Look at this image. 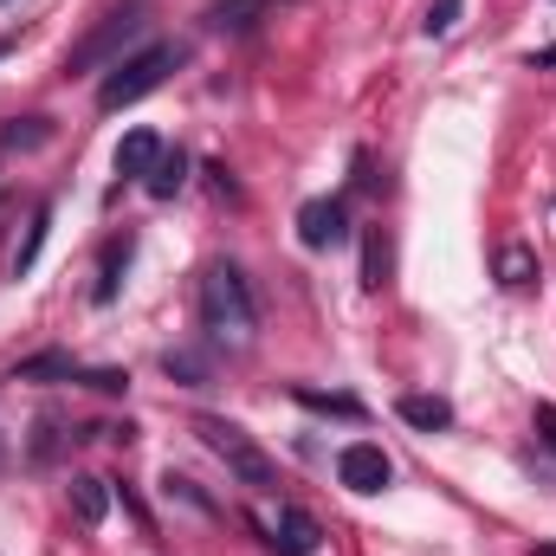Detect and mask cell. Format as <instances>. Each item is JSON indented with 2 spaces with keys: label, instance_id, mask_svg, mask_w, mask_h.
Here are the masks:
<instances>
[{
  "label": "cell",
  "instance_id": "cell-21",
  "mask_svg": "<svg viewBox=\"0 0 556 556\" xmlns=\"http://www.w3.org/2000/svg\"><path fill=\"white\" fill-rule=\"evenodd\" d=\"M162 369H168V376H181V382H194V389L207 382V363H201V356H188V350H168V363H162Z\"/></svg>",
  "mask_w": 556,
  "mask_h": 556
},
{
  "label": "cell",
  "instance_id": "cell-18",
  "mask_svg": "<svg viewBox=\"0 0 556 556\" xmlns=\"http://www.w3.org/2000/svg\"><path fill=\"white\" fill-rule=\"evenodd\" d=\"M52 130H46V117H20V124H7L0 130V149H33V142H46Z\"/></svg>",
  "mask_w": 556,
  "mask_h": 556
},
{
  "label": "cell",
  "instance_id": "cell-7",
  "mask_svg": "<svg viewBox=\"0 0 556 556\" xmlns=\"http://www.w3.org/2000/svg\"><path fill=\"white\" fill-rule=\"evenodd\" d=\"M155 162H162V137H155V130H130V137L117 142V175L149 181V175H155Z\"/></svg>",
  "mask_w": 556,
  "mask_h": 556
},
{
  "label": "cell",
  "instance_id": "cell-12",
  "mask_svg": "<svg viewBox=\"0 0 556 556\" xmlns=\"http://www.w3.org/2000/svg\"><path fill=\"white\" fill-rule=\"evenodd\" d=\"M72 511H78V525L91 531V525H104V479H72Z\"/></svg>",
  "mask_w": 556,
  "mask_h": 556
},
{
  "label": "cell",
  "instance_id": "cell-9",
  "mask_svg": "<svg viewBox=\"0 0 556 556\" xmlns=\"http://www.w3.org/2000/svg\"><path fill=\"white\" fill-rule=\"evenodd\" d=\"M273 7L278 0H220V7H207V26H214V33H247V26H260Z\"/></svg>",
  "mask_w": 556,
  "mask_h": 556
},
{
  "label": "cell",
  "instance_id": "cell-22",
  "mask_svg": "<svg viewBox=\"0 0 556 556\" xmlns=\"http://www.w3.org/2000/svg\"><path fill=\"white\" fill-rule=\"evenodd\" d=\"M538 427H544V440H551V446H556V408H551V402L538 408Z\"/></svg>",
  "mask_w": 556,
  "mask_h": 556
},
{
  "label": "cell",
  "instance_id": "cell-5",
  "mask_svg": "<svg viewBox=\"0 0 556 556\" xmlns=\"http://www.w3.org/2000/svg\"><path fill=\"white\" fill-rule=\"evenodd\" d=\"M343 233H350V214H343V201H304V207H298V240H304L311 253L337 247Z\"/></svg>",
  "mask_w": 556,
  "mask_h": 556
},
{
  "label": "cell",
  "instance_id": "cell-19",
  "mask_svg": "<svg viewBox=\"0 0 556 556\" xmlns=\"http://www.w3.org/2000/svg\"><path fill=\"white\" fill-rule=\"evenodd\" d=\"M46 376H78V363L72 356H33V363H20V382H46Z\"/></svg>",
  "mask_w": 556,
  "mask_h": 556
},
{
  "label": "cell",
  "instance_id": "cell-6",
  "mask_svg": "<svg viewBox=\"0 0 556 556\" xmlns=\"http://www.w3.org/2000/svg\"><path fill=\"white\" fill-rule=\"evenodd\" d=\"M266 531H273V551H285V556H317V544H324L317 518H311V511H298V505H278Z\"/></svg>",
  "mask_w": 556,
  "mask_h": 556
},
{
  "label": "cell",
  "instance_id": "cell-1",
  "mask_svg": "<svg viewBox=\"0 0 556 556\" xmlns=\"http://www.w3.org/2000/svg\"><path fill=\"white\" fill-rule=\"evenodd\" d=\"M201 330H207L220 350H253L260 304H253V285L240 278V266H227V260L201 273Z\"/></svg>",
  "mask_w": 556,
  "mask_h": 556
},
{
  "label": "cell",
  "instance_id": "cell-25",
  "mask_svg": "<svg viewBox=\"0 0 556 556\" xmlns=\"http://www.w3.org/2000/svg\"><path fill=\"white\" fill-rule=\"evenodd\" d=\"M0 59H7V39H0Z\"/></svg>",
  "mask_w": 556,
  "mask_h": 556
},
{
  "label": "cell",
  "instance_id": "cell-10",
  "mask_svg": "<svg viewBox=\"0 0 556 556\" xmlns=\"http://www.w3.org/2000/svg\"><path fill=\"white\" fill-rule=\"evenodd\" d=\"M395 415L408 420V427H420V433H440V427H453V408H446L440 395H402V402H395Z\"/></svg>",
  "mask_w": 556,
  "mask_h": 556
},
{
  "label": "cell",
  "instance_id": "cell-8",
  "mask_svg": "<svg viewBox=\"0 0 556 556\" xmlns=\"http://www.w3.org/2000/svg\"><path fill=\"white\" fill-rule=\"evenodd\" d=\"M137 26H142V20H137V7H124V13H117V20H111L104 33H98V39H85V46H78V52L65 59V72H85V65H98V59H104V52L117 46V33H137Z\"/></svg>",
  "mask_w": 556,
  "mask_h": 556
},
{
  "label": "cell",
  "instance_id": "cell-14",
  "mask_svg": "<svg viewBox=\"0 0 556 556\" xmlns=\"http://www.w3.org/2000/svg\"><path fill=\"white\" fill-rule=\"evenodd\" d=\"M124 266H130V233L104 247V278H98V304H111V298H117V278H124Z\"/></svg>",
  "mask_w": 556,
  "mask_h": 556
},
{
  "label": "cell",
  "instance_id": "cell-15",
  "mask_svg": "<svg viewBox=\"0 0 556 556\" xmlns=\"http://www.w3.org/2000/svg\"><path fill=\"white\" fill-rule=\"evenodd\" d=\"M363 285H369V291H382V285H389V240H382V233H369V240H363Z\"/></svg>",
  "mask_w": 556,
  "mask_h": 556
},
{
  "label": "cell",
  "instance_id": "cell-20",
  "mask_svg": "<svg viewBox=\"0 0 556 556\" xmlns=\"http://www.w3.org/2000/svg\"><path fill=\"white\" fill-rule=\"evenodd\" d=\"M298 402H304V408H317V415H350V420L363 415L350 395H317V389H298Z\"/></svg>",
  "mask_w": 556,
  "mask_h": 556
},
{
  "label": "cell",
  "instance_id": "cell-2",
  "mask_svg": "<svg viewBox=\"0 0 556 556\" xmlns=\"http://www.w3.org/2000/svg\"><path fill=\"white\" fill-rule=\"evenodd\" d=\"M194 433L207 440V453H214V459H227V472H233L240 485H253V492H278L273 453H266L247 427H233V420H220V415H201V420H194Z\"/></svg>",
  "mask_w": 556,
  "mask_h": 556
},
{
  "label": "cell",
  "instance_id": "cell-24",
  "mask_svg": "<svg viewBox=\"0 0 556 556\" xmlns=\"http://www.w3.org/2000/svg\"><path fill=\"white\" fill-rule=\"evenodd\" d=\"M531 556H556V544H538V551H531Z\"/></svg>",
  "mask_w": 556,
  "mask_h": 556
},
{
  "label": "cell",
  "instance_id": "cell-23",
  "mask_svg": "<svg viewBox=\"0 0 556 556\" xmlns=\"http://www.w3.org/2000/svg\"><path fill=\"white\" fill-rule=\"evenodd\" d=\"M538 65H556V46H551V52H538Z\"/></svg>",
  "mask_w": 556,
  "mask_h": 556
},
{
  "label": "cell",
  "instance_id": "cell-13",
  "mask_svg": "<svg viewBox=\"0 0 556 556\" xmlns=\"http://www.w3.org/2000/svg\"><path fill=\"white\" fill-rule=\"evenodd\" d=\"M531 278H538V253H531V247H498V285L518 291V285H531Z\"/></svg>",
  "mask_w": 556,
  "mask_h": 556
},
{
  "label": "cell",
  "instance_id": "cell-11",
  "mask_svg": "<svg viewBox=\"0 0 556 556\" xmlns=\"http://www.w3.org/2000/svg\"><path fill=\"white\" fill-rule=\"evenodd\" d=\"M181 181H188V155H181V149H162V162H155V175H149L142 188H149L155 201H168V194H175Z\"/></svg>",
  "mask_w": 556,
  "mask_h": 556
},
{
  "label": "cell",
  "instance_id": "cell-4",
  "mask_svg": "<svg viewBox=\"0 0 556 556\" xmlns=\"http://www.w3.org/2000/svg\"><path fill=\"white\" fill-rule=\"evenodd\" d=\"M337 479H343L350 492H382V485L395 479V466H389V453H382L376 440H350V446L337 453Z\"/></svg>",
  "mask_w": 556,
  "mask_h": 556
},
{
  "label": "cell",
  "instance_id": "cell-17",
  "mask_svg": "<svg viewBox=\"0 0 556 556\" xmlns=\"http://www.w3.org/2000/svg\"><path fill=\"white\" fill-rule=\"evenodd\" d=\"M459 7H466V0H433L427 20H420V33H427V39H446V33L459 26Z\"/></svg>",
  "mask_w": 556,
  "mask_h": 556
},
{
  "label": "cell",
  "instance_id": "cell-26",
  "mask_svg": "<svg viewBox=\"0 0 556 556\" xmlns=\"http://www.w3.org/2000/svg\"><path fill=\"white\" fill-rule=\"evenodd\" d=\"M0 7H7V0H0Z\"/></svg>",
  "mask_w": 556,
  "mask_h": 556
},
{
  "label": "cell",
  "instance_id": "cell-3",
  "mask_svg": "<svg viewBox=\"0 0 556 556\" xmlns=\"http://www.w3.org/2000/svg\"><path fill=\"white\" fill-rule=\"evenodd\" d=\"M181 65V46H142L137 59H124V65H111V78H104V91H98V104L104 111H124V104H137L149 98L168 72Z\"/></svg>",
  "mask_w": 556,
  "mask_h": 556
},
{
  "label": "cell",
  "instance_id": "cell-16",
  "mask_svg": "<svg viewBox=\"0 0 556 556\" xmlns=\"http://www.w3.org/2000/svg\"><path fill=\"white\" fill-rule=\"evenodd\" d=\"M46 227H52V207H39V214H33V227H26V247L13 253V273H33V260H39V247H46Z\"/></svg>",
  "mask_w": 556,
  "mask_h": 556
}]
</instances>
